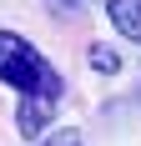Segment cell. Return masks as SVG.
<instances>
[{"label": "cell", "instance_id": "6da1fadb", "mask_svg": "<svg viewBox=\"0 0 141 146\" xmlns=\"http://www.w3.org/2000/svg\"><path fill=\"white\" fill-rule=\"evenodd\" d=\"M0 81L15 86L20 96H41V101H56L61 96V76L56 66L15 30H0Z\"/></svg>", "mask_w": 141, "mask_h": 146}, {"label": "cell", "instance_id": "7a4b0ae2", "mask_svg": "<svg viewBox=\"0 0 141 146\" xmlns=\"http://www.w3.org/2000/svg\"><path fill=\"white\" fill-rule=\"evenodd\" d=\"M51 106H56V101L20 96V111H15V126H20V136H41L45 126H51Z\"/></svg>", "mask_w": 141, "mask_h": 146}, {"label": "cell", "instance_id": "3957f363", "mask_svg": "<svg viewBox=\"0 0 141 146\" xmlns=\"http://www.w3.org/2000/svg\"><path fill=\"white\" fill-rule=\"evenodd\" d=\"M106 15H111V25L121 30V35H131V40L141 45V0H111Z\"/></svg>", "mask_w": 141, "mask_h": 146}, {"label": "cell", "instance_id": "277c9868", "mask_svg": "<svg viewBox=\"0 0 141 146\" xmlns=\"http://www.w3.org/2000/svg\"><path fill=\"white\" fill-rule=\"evenodd\" d=\"M91 66H96V71H116V66H121V56H116L111 45H91Z\"/></svg>", "mask_w": 141, "mask_h": 146}, {"label": "cell", "instance_id": "5b68a950", "mask_svg": "<svg viewBox=\"0 0 141 146\" xmlns=\"http://www.w3.org/2000/svg\"><path fill=\"white\" fill-rule=\"evenodd\" d=\"M41 146H86V141H81L76 131H56V136H45Z\"/></svg>", "mask_w": 141, "mask_h": 146}, {"label": "cell", "instance_id": "8992f818", "mask_svg": "<svg viewBox=\"0 0 141 146\" xmlns=\"http://www.w3.org/2000/svg\"><path fill=\"white\" fill-rule=\"evenodd\" d=\"M45 5H51V10H56V15H76V10H81V5H86V0H45Z\"/></svg>", "mask_w": 141, "mask_h": 146}]
</instances>
